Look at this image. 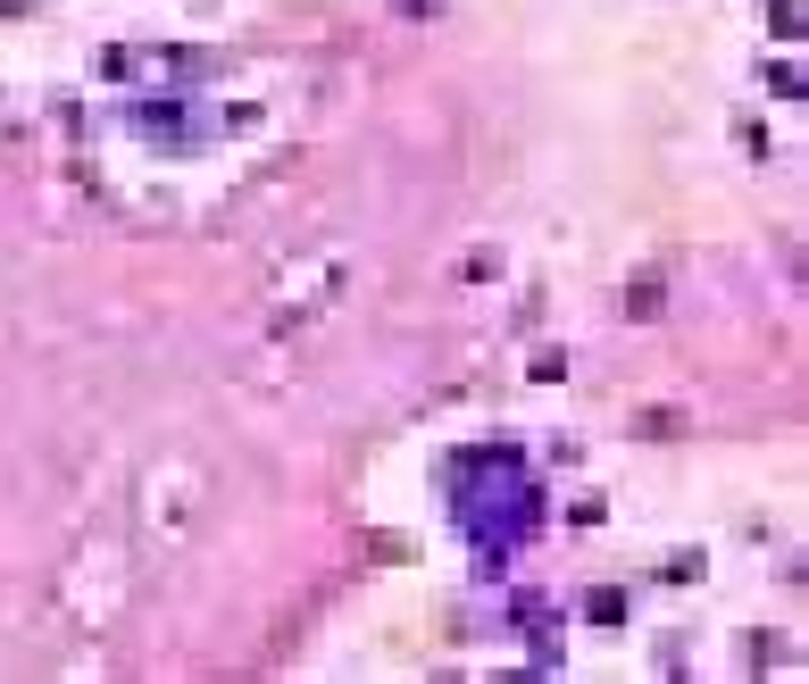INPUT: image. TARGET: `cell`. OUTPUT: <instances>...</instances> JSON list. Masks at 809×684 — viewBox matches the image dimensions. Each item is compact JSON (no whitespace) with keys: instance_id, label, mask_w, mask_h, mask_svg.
<instances>
[]
</instances>
